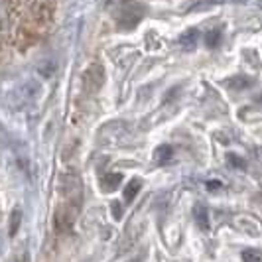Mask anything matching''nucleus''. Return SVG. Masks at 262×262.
I'll list each match as a JSON object with an SVG mask.
<instances>
[{
    "mask_svg": "<svg viewBox=\"0 0 262 262\" xmlns=\"http://www.w3.org/2000/svg\"><path fill=\"white\" fill-rule=\"evenodd\" d=\"M59 193L66 197L67 203H73V205L81 207V193H83V189H81V178H79L77 173H71V171L61 173V178H59Z\"/></svg>",
    "mask_w": 262,
    "mask_h": 262,
    "instance_id": "nucleus-1",
    "label": "nucleus"
},
{
    "mask_svg": "<svg viewBox=\"0 0 262 262\" xmlns=\"http://www.w3.org/2000/svg\"><path fill=\"white\" fill-rule=\"evenodd\" d=\"M38 83L36 81H32V79H28L24 83H20L16 89L12 91L10 95V103L12 106H22V105H28V103H32L36 97H38Z\"/></svg>",
    "mask_w": 262,
    "mask_h": 262,
    "instance_id": "nucleus-2",
    "label": "nucleus"
},
{
    "mask_svg": "<svg viewBox=\"0 0 262 262\" xmlns=\"http://www.w3.org/2000/svg\"><path fill=\"white\" fill-rule=\"evenodd\" d=\"M81 81H83V89L87 93H97L103 87V83H105V69L99 63H93V66L85 69Z\"/></svg>",
    "mask_w": 262,
    "mask_h": 262,
    "instance_id": "nucleus-3",
    "label": "nucleus"
},
{
    "mask_svg": "<svg viewBox=\"0 0 262 262\" xmlns=\"http://www.w3.org/2000/svg\"><path fill=\"white\" fill-rule=\"evenodd\" d=\"M79 213V205H73V203H66L63 207L55 211V217H53V223H55V229L59 233L63 231H69L71 225L75 221V215Z\"/></svg>",
    "mask_w": 262,
    "mask_h": 262,
    "instance_id": "nucleus-4",
    "label": "nucleus"
},
{
    "mask_svg": "<svg viewBox=\"0 0 262 262\" xmlns=\"http://www.w3.org/2000/svg\"><path fill=\"white\" fill-rule=\"evenodd\" d=\"M193 219H195L197 227L201 229V231H209V213H207V207L205 205H195V209H193Z\"/></svg>",
    "mask_w": 262,
    "mask_h": 262,
    "instance_id": "nucleus-5",
    "label": "nucleus"
},
{
    "mask_svg": "<svg viewBox=\"0 0 262 262\" xmlns=\"http://www.w3.org/2000/svg\"><path fill=\"white\" fill-rule=\"evenodd\" d=\"M142 18V8L140 6H128L124 14H122V18H120V22L124 24V26H134V24H138V20Z\"/></svg>",
    "mask_w": 262,
    "mask_h": 262,
    "instance_id": "nucleus-6",
    "label": "nucleus"
},
{
    "mask_svg": "<svg viewBox=\"0 0 262 262\" xmlns=\"http://www.w3.org/2000/svg\"><path fill=\"white\" fill-rule=\"evenodd\" d=\"M197 38H199V32L191 28V30H187V32H184V34L180 36V46L184 48L185 52H191V50H195Z\"/></svg>",
    "mask_w": 262,
    "mask_h": 262,
    "instance_id": "nucleus-7",
    "label": "nucleus"
},
{
    "mask_svg": "<svg viewBox=\"0 0 262 262\" xmlns=\"http://www.w3.org/2000/svg\"><path fill=\"white\" fill-rule=\"evenodd\" d=\"M225 85L231 87L233 91H243V89H249L250 85H252V79L247 77V75H235V77L227 79Z\"/></svg>",
    "mask_w": 262,
    "mask_h": 262,
    "instance_id": "nucleus-8",
    "label": "nucleus"
},
{
    "mask_svg": "<svg viewBox=\"0 0 262 262\" xmlns=\"http://www.w3.org/2000/svg\"><path fill=\"white\" fill-rule=\"evenodd\" d=\"M122 182V173H106L101 180V187L103 191H115Z\"/></svg>",
    "mask_w": 262,
    "mask_h": 262,
    "instance_id": "nucleus-9",
    "label": "nucleus"
},
{
    "mask_svg": "<svg viewBox=\"0 0 262 262\" xmlns=\"http://www.w3.org/2000/svg\"><path fill=\"white\" fill-rule=\"evenodd\" d=\"M142 189V184H140V180H132L130 184H126V187H124V199L130 203L134 197L138 195V191Z\"/></svg>",
    "mask_w": 262,
    "mask_h": 262,
    "instance_id": "nucleus-10",
    "label": "nucleus"
},
{
    "mask_svg": "<svg viewBox=\"0 0 262 262\" xmlns=\"http://www.w3.org/2000/svg\"><path fill=\"white\" fill-rule=\"evenodd\" d=\"M20 223H22V211L14 209L12 215H10V221H8V233H10L12 236L18 233V229H20Z\"/></svg>",
    "mask_w": 262,
    "mask_h": 262,
    "instance_id": "nucleus-11",
    "label": "nucleus"
},
{
    "mask_svg": "<svg viewBox=\"0 0 262 262\" xmlns=\"http://www.w3.org/2000/svg\"><path fill=\"white\" fill-rule=\"evenodd\" d=\"M171 156H173V148L171 146H160L158 148V152H156V160H158V164H168L171 160Z\"/></svg>",
    "mask_w": 262,
    "mask_h": 262,
    "instance_id": "nucleus-12",
    "label": "nucleus"
},
{
    "mask_svg": "<svg viewBox=\"0 0 262 262\" xmlns=\"http://www.w3.org/2000/svg\"><path fill=\"white\" fill-rule=\"evenodd\" d=\"M219 43H221V32L219 30H211L209 34L205 36V46L215 50V48H219Z\"/></svg>",
    "mask_w": 262,
    "mask_h": 262,
    "instance_id": "nucleus-13",
    "label": "nucleus"
},
{
    "mask_svg": "<svg viewBox=\"0 0 262 262\" xmlns=\"http://www.w3.org/2000/svg\"><path fill=\"white\" fill-rule=\"evenodd\" d=\"M243 262H260L262 260V254L260 252H256V250H250V249H247V250H243Z\"/></svg>",
    "mask_w": 262,
    "mask_h": 262,
    "instance_id": "nucleus-14",
    "label": "nucleus"
},
{
    "mask_svg": "<svg viewBox=\"0 0 262 262\" xmlns=\"http://www.w3.org/2000/svg\"><path fill=\"white\" fill-rule=\"evenodd\" d=\"M227 160L233 164V168H238V170H243V168H245V162H243L241 158H236L235 154H227Z\"/></svg>",
    "mask_w": 262,
    "mask_h": 262,
    "instance_id": "nucleus-15",
    "label": "nucleus"
},
{
    "mask_svg": "<svg viewBox=\"0 0 262 262\" xmlns=\"http://www.w3.org/2000/svg\"><path fill=\"white\" fill-rule=\"evenodd\" d=\"M111 211H113V217H115L117 221L122 217V205H120L118 201H113V203H111Z\"/></svg>",
    "mask_w": 262,
    "mask_h": 262,
    "instance_id": "nucleus-16",
    "label": "nucleus"
},
{
    "mask_svg": "<svg viewBox=\"0 0 262 262\" xmlns=\"http://www.w3.org/2000/svg\"><path fill=\"white\" fill-rule=\"evenodd\" d=\"M205 187H207L209 191H219V189L223 187V184H221L219 180H209V182H207V185H205Z\"/></svg>",
    "mask_w": 262,
    "mask_h": 262,
    "instance_id": "nucleus-17",
    "label": "nucleus"
},
{
    "mask_svg": "<svg viewBox=\"0 0 262 262\" xmlns=\"http://www.w3.org/2000/svg\"><path fill=\"white\" fill-rule=\"evenodd\" d=\"M14 262H30V256H28V252H22L20 256H16V260Z\"/></svg>",
    "mask_w": 262,
    "mask_h": 262,
    "instance_id": "nucleus-18",
    "label": "nucleus"
},
{
    "mask_svg": "<svg viewBox=\"0 0 262 262\" xmlns=\"http://www.w3.org/2000/svg\"><path fill=\"white\" fill-rule=\"evenodd\" d=\"M6 140V132L2 130V126H0V142H4Z\"/></svg>",
    "mask_w": 262,
    "mask_h": 262,
    "instance_id": "nucleus-19",
    "label": "nucleus"
},
{
    "mask_svg": "<svg viewBox=\"0 0 262 262\" xmlns=\"http://www.w3.org/2000/svg\"><path fill=\"white\" fill-rule=\"evenodd\" d=\"M256 103H262V95H258V97H256Z\"/></svg>",
    "mask_w": 262,
    "mask_h": 262,
    "instance_id": "nucleus-20",
    "label": "nucleus"
},
{
    "mask_svg": "<svg viewBox=\"0 0 262 262\" xmlns=\"http://www.w3.org/2000/svg\"><path fill=\"white\" fill-rule=\"evenodd\" d=\"M235 2H245V0H235Z\"/></svg>",
    "mask_w": 262,
    "mask_h": 262,
    "instance_id": "nucleus-21",
    "label": "nucleus"
}]
</instances>
